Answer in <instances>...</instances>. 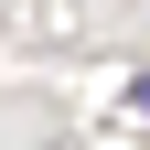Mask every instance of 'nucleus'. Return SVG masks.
I'll return each instance as SVG.
<instances>
[{
  "label": "nucleus",
  "mask_w": 150,
  "mask_h": 150,
  "mask_svg": "<svg viewBox=\"0 0 150 150\" xmlns=\"http://www.w3.org/2000/svg\"><path fill=\"white\" fill-rule=\"evenodd\" d=\"M129 97H139V118H150V75H139V86H129Z\"/></svg>",
  "instance_id": "obj_1"
}]
</instances>
